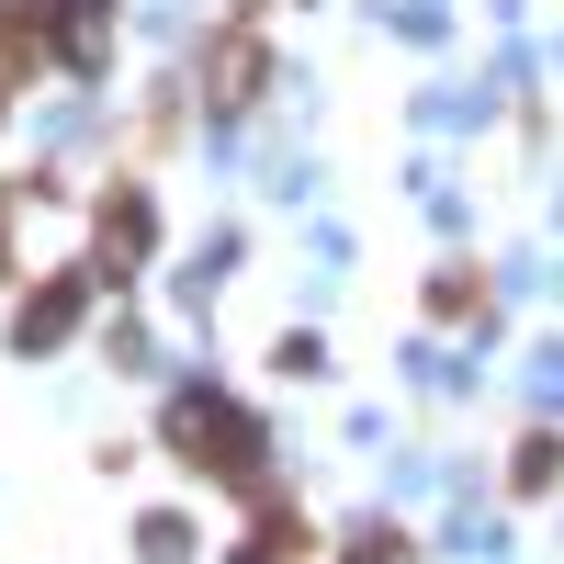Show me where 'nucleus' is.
Instances as JSON below:
<instances>
[{
	"instance_id": "nucleus-2",
	"label": "nucleus",
	"mask_w": 564,
	"mask_h": 564,
	"mask_svg": "<svg viewBox=\"0 0 564 564\" xmlns=\"http://www.w3.org/2000/svg\"><path fill=\"white\" fill-rule=\"evenodd\" d=\"M68 316H79V282H45V294L23 305V350H45V339H68Z\"/></svg>"
},
{
	"instance_id": "nucleus-1",
	"label": "nucleus",
	"mask_w": 564,
	"mask_h": 564,
	"mask_svg": "<svg viewBox=\"0 0 564 564\" xmlns=\"http://www.w3.org/2000/svg\"><path fill=\"white\" fill-rule=\"evenodd\" d=\"M170 441H181V463H215V475H260V430L226 395H181L170 406Z\"/></svg>"
}]
</instances>
